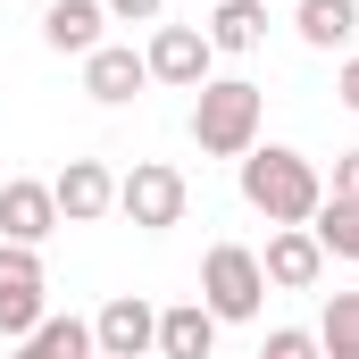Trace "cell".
Instances as JSON below:
<instances>
[{
    "label": "cell",
    "instance_id": "obj_1",
    "mask_svg": "<svg viewBox=\"0 0 359 359\" xmlns=\"http://www.w3.org/2000/svg\"><path fill=\"white\" fill-rule=\"evenodd\" d=\"M234 176H243V201H251L268 226H309L318 201H326V176H318L292 142H259V151H243Z\"/></svg>",
    "mask_w": 359,
    "mask_h": 359
},
{
    "label": "cell",
    "instance_id": "obj_2",
    "mask_svg": "<svg viewBox=\"0 0 359 359\" xmlns=\"http://www.w3.org/2000/svg\"><path fill=\"white\" fill-rule=\"evenodd\" d=\"M259 117H268V100H259L251 76H209V84L192 92V142H201V159L259 151Z\"/></svg>",
    "mask_w": 359,
    "mask_h": 359
},
{
    "label": "cell",
    "instance_id": "obj_3",
    "mask_svg": "<svg viewBox=\"0 0 359 359\" xmlns=\"http://www.w3.org/2000/svg\"><path fill=\"white\" fill-rule=\"evenodd\" d=\"M201 309L217 326H251L268 309V276H259L251 243H209V259H201Z\"/></svg>",
    "mask_w": 359,
    "mask_h": 359
},
{
    "label": "cell",
    "instance_id": "obj_4",
    "mask_svg": "<svg viewBox=\"0 0 359 359\" xmlns=\"http://www.w3.org/2000/svg\"><path fill=\"white\" fill-rule=\"evenodd\" d=\"M184 209H192V184H184V168H168V159H134V168L117 176V217L142 226V234L184 226Z\"/></svg>",
    "mask_w": 359,
    "mask_h": 359
},
{
    "label": "cell",
    "instance_id": "obj_5",
    "mask_svg": "<svg viewBox=\"0 0 359 359\" xmlns=\"http://www.w3.org/2000/svg\"><path fill=\"white\" fill-rule=\"evenodd\" d=\"M142 67H151V84H168V92H201V84H209V67H217V50H209L201 25H151Z\"/></svg>",
    "mask_w": 359,
    "mask_h": 359
},
{
    "label": "cell",
    "instance_id": "obj_6",
    "mask_svg": "<svg viewBox=\"0 0 359 359\" xmlns=\"http://www.w3.org/2000/svg\"><path fill=\"white\" fill-rule=\"evenodd\" d=\"M50 201H59V226H100V217L117 209L109 159H67V168L50 176Z\"/></svg>",
    "mask_w": 359,
    "mask_h": 359
},
{
    "label": "cell",
    "instance_id": "obj_7",
    "mask_svg": "<svg viewBox=\"0 0 359 359\" xmlns=\"http://www.w3.org/2000/svg\"><path fill=\"white\" fill-rule=\"evenodd\" d=\"M50 234H59V201H50V184H42V176H8V184H0V243L42 251Z\"/></svg>",
    "mask_w": 359,
    "mask_h": 359
},
{
    "label": "cell",
    "instance_id": "obj_8",
    "mask_svg": "<svg viewBox=\"0 0 359 359\" xmlns=\"http://www.w3.org/2000/svg\"><path fill=\"white\" fill-rule=\"evenodd\" d=\"M92 351H100V359H142V351H159V309H151L142 292H117V301L92 318Z\"/></svg>",
    "mask_w": 359,
    "mask_h": 359
},
{
    "label": "cell",
    "instance_id": "obj_9",
    "mask_svg": "<svg viewBox=\"0 0 359 359\" xmlns=\"http://www.w3.org/2000/svg\"><path fill=\"white\" fill-rule=\"evenodd\" d=\"M259 276H268L276 292H318V276H326L318 234H309V226H276L268 251H259Z\"/></svg>",
    "mask_w": 359,
    "mask_h": 359
},
{
    "label": "cell",
    "instance_id": "obj_10",
    "mask_svg": "<svg viewBox=\"0 0 359 359\" xmlns=\"http://www.w3.org/2000/svg\"><path fill=\"white\" fill-rule=\"evenodd\" d=\"M142 84H151V67H142V50H134V42H100V50L84 59V92L100 100V109H126Z\"/></svg>",
    "mask_w": 359,
    "mask_h": 359
},
{
    "label": "cell",
    "instance_id": "obj_11",
    "mask_svg": "<svg viewBox=\"0 0 359 359\" xmlns=\"http://www.w3.org/2000/svg\"><path fill=\"white\" fill-rule=\"evenodd\" d=\"M100 25H109L100 0H50V8H42V42L67 50V59H92V50H100Z\"/></svg>",
    "mask_w": 359,
    "mask_h": 359
},
{
    "label": "cell",
    "instance_id": "obj_12",
    "mask_svg": "<svg viewBox=\"0 0 359 359\" xmlns=\"http://www.w3.org/2000/svg\"><path fill=\"white\" fill-rule=\"evenodd\" d=\"M201 34H209V50L243 59V50H259V42H268V0H217Z\"/></svg>",
    "mask_w": 359,
    "mask_h": 359
},
{
    "label": "cell",
    "instance_id": "obj_13",
    "mask_svg": "<svg viewBox=\"0 0 359 359\" xmlns=\"http://www.w3.org/2000/svg\"><path fill=\"white\" fill-rule=\"evenodd\" d=\"M292 34L309 50H351L359 42V0H301L292 8Z\"/></svg>",
    "mask_w": 359,
    "mask_h": 359
},
{
    "label": "cell",
    "instance_id": "obj_14",
    "mask_svg": "<svg viewBox=\"0 0 359 359\" xmlns=\"http://www.w3.org/2000/svg\"><path fill=\"white\" fill-rule=\"evenodd\" d=\"M209 351H217V318H209L201 301L159 309V359H209Z\"/></svg>",
    "mask_w": 359,
    "mask_h": 359
},
{
    "label": "cell",
    "instance_id": "obj_15",
    "mask_svg": "<svg viewBox=\"0 0 359 359\" xmlns=\"http://www.w3.org/2000/svg\"><path fill=\"white\" fill-rule=\"evenodd\" d=\"M8 359H100V351H92V326H84V318H42Z\"/></svg>",
    "mask_w": 359,
    "mask_h": 359
},
{
    "label": "cell",
    "instance_id": "obj_16",
    "mask_svg": "<svg viewBox=\"0 0 359 359\" xmlns=\"http://www.w3.org/2000/svg\"><path fill=\"white\" fill-rule=\"evenodd\" d=\"M318 351L326 359H359V292H326V309H318Z\"/></svg>",
    "mask_w": 359,
    "mask_h": 359
},
{
    "label": "cell",
    "instance_id": "obj_17",
    "mask_svg": "<svg viewBox=\"0 0 359 359\" xmlns=\"http://www.w3.org/2000/svg\"><path fill=\"white\" fill-rule=\"evenodd\" d=\"M309 234H318L326 259H351V268H359V201H318Z\"/></svg>",
    "mask_w": 359,
    "mask_h": 359
},
{
    "label": "cell",
    "instance_id": "obj_18",
    "mask_svg": "<svg viewBox=\"0 0 359 359\" xmlns=\"http://www.w3.org/2000/svg\"><path fill=\"white\" fill-rule=\"evenodd\" d=\"M0 292H50L42 251H25V243H0Z\"/></svg>",
    "mask_w": 359,
    "mask_h": 359
},
{
    "label": "cell",
    "instance_id": "obj_19",
    "mask_svg": "<svg viewBox=\"0 0 359 359\" xmlns=\"http://www.w3.org/2000/svg\"><path fill=\"white\" fill-rule=\"evenodd\" d=\"M42 318H50V292H0V334L8 343H25Z\"/></svg>",
    "mask_w": 359,
    "mask_h": 359
},
{
    "label": "cell",
    "instance_id": "obj_20",
    "mask_svg": "<svg viewBox=\"0 0 359 359\" xmlns=\"http://www.w3.org/2000/svg\"><path fill=\"white\" fill-rule=\"evenodd\" d=\"M259 359H326V351H318V334H309V326H268Z\"/></svg>",
    "mask_w": 359,
    "mask_h": 359
},
{
    "label": "cell",
    "instance_id": "obj_21",
    "mask_svg": "<svg viewBox=\"0 0 359 359\" xmlns=\"http://www.w3.org/2000/svg\"><path fill=\"white\" fill-rule=\"evenodd\" d=\"M100 8H109V25H159L168 0H100Z\"/></svg>",
    "mask_w": 359,
    "mask_h": 359
},
{
    "label": "cell",
    "instance_id": "obj_22",
    "mask_svg": "<svg viewBox=\"0 0 359 359\" xmlns=\"http://www.w3.org/2000/svg\"><path fill=\"white\" fill-rule=\"evenodd\" d=\"M326 201H359V151L334 159V184H326Z\"/></svg>",
    "mask_w": 359,
    "mask_h": 359
},
{
    "label": "cell",
    "instance_id": "obj_23",
    "mask_svg": "<svg viewBox=\"0 0 359 359\" xmlns=\"http://www.w3.org/2000/svg\"><path fill=\"white\" fill-rule=\"evenodd\" d=\"M334 100H343V109H351V117H359V50H351V59H343V67H334Z\"/></svg>",
    "mask_w": 359,
    "mask_h": 359
}]
</instances>
